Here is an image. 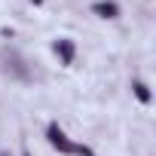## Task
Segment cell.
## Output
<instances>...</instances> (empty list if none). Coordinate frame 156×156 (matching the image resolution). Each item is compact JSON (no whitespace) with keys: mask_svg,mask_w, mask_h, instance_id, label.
<instances>
[{"mask_svg":"<svg viewBox=\"0 0 156 156\" xmlns=\"http://www.w3.org/2000/svg\"><path fill=\"white\" fill-rule=\"evenodd\" d=\"M46 135H49V144H52L55 150H61V153H70V156H92L83 144H73V141H70L58 126H49V132H46Z\"/></svg>","mask_w":156,"mask_h":156,"instance_id":"1","label":"cell"},{"mask_svg":"<svg viewBox=\"0 0 156 156\" xmlns=\"http://www.w3.org/2000/svg\"><path fill=\"white\" fill-rule=\"evenodd\" d=\"M55 52H61V58L70 64V58H73V46H70L67 40H58V43H55Z\"/></svg>","mask_w":156,"mask_h":156,"instance_id":"2","label":"cell"},{"mask_svg":"<svg viewBox=\"0 0 156 156\" xmlns=\"http://www.w3.org/2000/svg\"><path fill=\"white\" fill-rule=\"evenodd\" d=\"M95 12H101L104 19H113L116 16V6L113 3H95Z\"/></svg>","mask_w":156,"mask_h":156,"instance_id":"3","label":"cell"},{"mask_svg":"<svg viewBox=\"0 0 156 156\" xmlns=\"http://www.w3.org/2000/svg\"><path fill=\"white\" fill-rule=\"evenodd\" d=\"M135 95H138L141 101H150V92H147V86H141V83L135 86Z\"/></svg>","mask_w":156,"mask_h":156,"instance_id":"4","label":"cell"},{"mask_svg":"<svg viewBox=\"0 0 156 156\" xmlns=\"http://www.w3.org/2000/svg\"><path fill=\"white\" fill-rule=\"evenodd\" d=\"M34 3H43V0H34Z\"/></svg>","mask_w":156,"mask_h":156,"instance_id":"5","label":"cell"}]
</instances>
